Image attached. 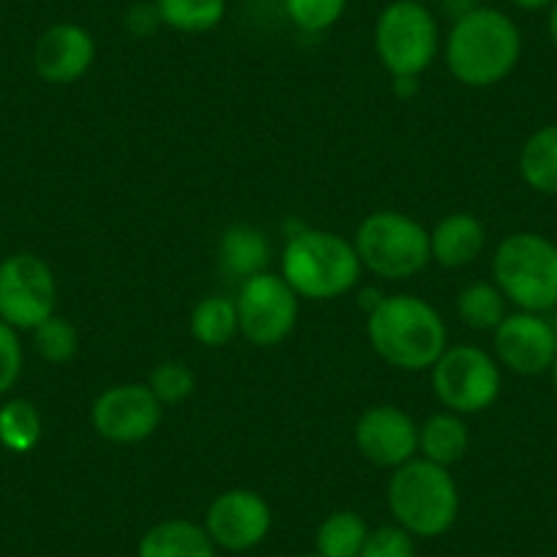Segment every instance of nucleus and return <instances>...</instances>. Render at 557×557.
Listing matches in <instances>:
<instances>
[{"label":"nucleus","mask_w":557,"mask_h":557,"mask_svg":"<svg viewBox=\"0 0 557 557\" xmlns=\"http://www.w3.org/2000/svg\"><path fill=\"white\" fill-rule=\"evenodd\" d=\"M20 374H23V342L12 325L0 320V396H7L17 385Z\"/></svg>","instance_id":"nucleus-30"},{"label":"nucleus","mask_w":557,"mask_h":557,"mask_svg":"<svg viewBox=\"0 0 557 557\" xmlns=\"http://www.w3.org/2000/svg\"><path fill=\"white\" fill-rule=\"evenodd\" d=\"M202 528L208 530L216 549L244 555L268 539L273 528V511L260 492L235 486L213 497Z\"/></svg>","instance_id":"nucleus-12"},{"label":"nucleus","mask_w":557,"mask_h":557,"mask_svg":"<svg viewBox=\"0 0 557 557\" xmlns=\"http://www.w3.org/2000/svg\"><path fill=\"white\" fill-rule=\"evenodd\" d=\"M388 508L394 522L416 539H441L457 524L459 486L448 468L416 457L391 475Z\"/></svg>","instance_id":"nucleus-4"},{"label":"nucleus","mask_w":557,"mask_h":557,"mask_svg":"<svg viewBox=\"0 0 557 557\" xmlns=\"http://www.w3.org/2000/svg\"><path fill=\"white\" fill-rule=\"evenodd\" d=\"M137 557H216V544L202 524L175 517L143 533Z\"/></svg>","instance_id":"nucleus-17"},{"label":"nucleus","mask_w":557,"mask_h":557,"mask_svg":"<svg viewBox=\"0 0 557 557\" xmlns=\"http://www.w3.org/2000/svg\"><path fill=\"white\" fill-rule=\"evenodd\" d=\"M468 448L470 430L457 412H435L418 426V454H421V459L451 468V465L462 462Z\"/></svg>","instance_id":"nucleus-19"},{"label":"nucleus","mask_w":557,"mask_h":557,"mask_svg":"<svg viewBox=\"0 0 557 557\" xmlns=\"http://www.w3.org/2000/svg\"><path fill=\"white\" fill-rule=\"evenodd\" d=\"M361 273L356 246L331 230H296L282 251V276L307 301L347 296L361 282Z\"/></svg>","instance_id":"nucleus-3"},{"label":"nucleus","mask_w":557,"mask_h":557,"mask_svg":"<svg viewBox=\"0 0 557 557\" xmlns=\"http://www.w3.org/2000/svg\"><path fill=\"white\" fill-rule=\"evenodd\" d=\"M457 314L468 329L495 331L506 320V296L490 282H473L457 298Z\"/></svg>","instance_id":"nucleus-25"},{"label":"nucleus","mask_w":557,"mask_h":557,"mask_svg":"<svg viewBox=\"0 0 557 557\" xmlns=\"http://www.w3.org/2000/svg\"><path fill=\"white\" fill-rule=\"evenodd\" d=\"M503 374L495 358L475 345L443 350L432 367V388L441 405L457 416L490 410L500 396Z\"/></svg>","instance_id":"nucleus-8"},{"label":"nucleus","mask_w":557,"mask_h":557,"mask_svg":"<svg viewBox=\"0 0 557 557\" xmlns=\"http://www.w3.org/2000/svg\"><path fill=\"white\" fill-rule=\"evenodd\" d=\"M285 14L304 34H323L334 28L347 12V0H282Z\"/></svg>","instance_id":"nucleus-27"},{"label":"nucleus","mask_w":557,"mask_h":557,"mask_svg":"<svg viewBox=\"0 0 557 557\" xmlns=\"http://www.w3.org/2000/svg\"><path fill=\"white\" fill-rule=\"evenodd\" d=\"M367 535V519L358 511L342 508V511L329 513V517L318 524V533H314V552H318L320 557H361Z\"/></svg>","instance_id":"nucleus-22"},{"label":"nucleus","mask_w":557,"mask_h":557,"mask_svg":"<svg viewBox=\"0 0 557 557\" xmlns=\"http://www.w3.org/2000/svg\"><path fill=\"white\" fill-rule=\"evenodd\" d=\"M356 246L361 265L388 282H401L432 262L430 230L401 211H374L358 224Z\"/></svg>","instance_id":"nucleus-6"},{"label":"nucleus","mask_w":557,"mask_h":557,"mask_svg":"<svg viewBox=\"0 0 557 557\" xmlns=\"http://www.w3.org/2000/svg\"><path fill=\"white\" fill-rule=\"evenodd\" d=\"M235 309H238L240 334L251 345L276 347L296 331L301 298L282 273L262 271L240 282Z\"/></svg>","instance_id":"nucleus-9"},{"label":"nucleus","mask_w":557,"mask_h":557,"mask_svg":"<svg viewBox=\"0 0 557 557\" xmlns=\"http://www.w3.org/2000/svg\"><path fill=\"white\" fill-rule=\"evenodd\" d=\"M432 260L443 268L473 265L486 246V230L473 213H448L430 233Z\"/></svg>","instance_id":"nucleus-16"},{"label":"nucleus","mask_w":557,"mask_h":557,"mask_svg":"<svg viewBox=\"0 0 557 557\" xmlns=\"http://www.w3.org/2000/svg\"><path fill=\"white\" fill-rule=\"evenodd\" d=\"M552 380H555V388H557V358L555 363H552Z\"/></svg>","instance_id":"nucleus-36"},{"label":"nucleus","mask_w":557,"mask_h":557,"mask_svg":"<svg viewBox=\"0 0 557 557\" xmlns=\"http://www.w3.org/2000/svg\"><path fill=\"white\" fill-rule=\"evenodd\" d=\"M367 334L374 352L399 372H426L448 347L441 312L410 293L383 296L369 312Z\"/></svg>","instance_id":"nucleus-1"},{"label":"nucleus","mask_w":557,"mask_h":557,"mask_svg":"<svg viewBox=\"0 0 557 557\" xmlns=\"http://www.w3.org/2000/svg\"><path fill=\"white\" fill-rule=\"evenodd\" d=\"M126 30L137 39H146V36H153L159 28H164L162 17L157 12V3H134L126 12V20H123Z\"/></svg>","instance_id":"nucleus-31"},{"label":"nucleus","mask_w":557,"mask_h":557,"mask_svg":"<svg viewBox=\"0 0 557 557\" xmlns=\"http://www.w3.org/2000/svg\"><path fill=\"white\" fill-rule=\"evenodd\" d=\"M41 441V412L30 399L0 405V446L12 454H30Z\"/></svg>","instance_id":"nucleus-24"},{"label":"nucleus","mask_w":557,"mask_h":557,"mask_svg":"<svg viewBox=\"0 0 557 557\" xmlns=\"http://www.w3.org/2000/svg\"><path fill=\"white\" fill-rule=\"evenodd\" d=\"M519 173L530 189L557 195V123L530 134L519 153Z\"/></svg>","instance_id":"nucleus-20"},{"label":"nucleus","mask_w":557,"mask_h":557,"mask_svg":"<svg viewBox=\"0 0 557 557\" xmlns=\"http://www.w3.org/2000/svg\"><path fill=\"white\" fill-rule=\"evenodd\" d=\"M546 30H549L552 45L557 47V0L549 7V17H546Z\"/></svg>","instance_id":"nucleus-35"},{"label":"nucleus","mask_w":557,"mask_h":557,"mask_svg":"<svg viewBox=\"0 0 557 557\" xmlns=\"http://www.w3.org/2000/svg\"><path fill=\"white\" fill-rule=\"evenodd\" d=\"M497 290L519 312L544 314L557 307V246L539 233H511L492 257Z\"/></svg>","instance_id":"nucleus-5"},{"label":"nucleus","mask_w":557,"mask_h":557,"mask_svg":"<svg viewBox=\"0 0 557 557\" xmlns=\"http://www.w3.org/2000/svg\"><path fill=\"white\" fill-rule=\"evenodd\" d=\"M197 377L184 361H162L153 369L151 380H148V388L153 391L162 407L181 405V401L189 399L195 394Z\"/></svg>","instance_id":"nucleus-28"},{"label":"nucleus","mask_w":557,"mask_h":557,"mask_svg":"<svg viewBox=\"0 0 557 557\" xmlns=\"http://www.w3.org/2000/svg\"><path fill=\"white\" fill-rule=\"evenodd\" d=\"M517 9H524V12H539V9H549L555 0H508Z\"/></svg>","instance_id":"nucleus-34"},{"label":"nucleus","mask_w":557,"mask_h":557,"mask_svg":"<svg viewBox=\"0 0 557 557\" xmlns=\"http://www.w3.org/2000/svg\"><path fill=\"white\" fill-rule=\"evenodd\" d=\"M96 39L77 23H55L36 39L34 69L45 83L72 85L90 72Z\"/></svg>","instance_id":"nucleus-15"},{"label":"nucleus","mask_w":557,"mask_h":557,"mask_svg":"<svg viewBox=\"0 0 557 557\" xmlns=\"http://www.w3.org/2000/svg\"><path fill=\"white\" fill-rule=\"evenodd\" d=\"M361 557H416V535H410L396 522L369 528Z\"/></svg>","instance_id":"nucleus-29"},{"label":"nucleus","mask_w":557,"mask_h":557,"mask_svg":"<svg viewBox=\"0 0 557 557\" xmlns=\"http://www.w3.org/2000/svg\"><path fill=\"white\" fill-rule=\"evenodd\" d=\"M58 278L47 260L17 251L0 262V320L14 331H34L55 314Z\"/></svg>","instance_id":"nucleus-10"},{"label":"nucleus","mask_w":557,"mask_h":557,"mask_svg":"<svg viewBox=\"0 0 557 557\" xmlns=\"http://www.w3.org/2000/svg\"><path fill=\"white\" fill-rule=\"evenodd\" d=\"M497 361L511 372L535 377L552 369L557 358V331L535 312L506 314L495 329Z\"/></svg>","instance_id":"nucleus-14"},{"label":"nucleus","mask_w":557,"mask_h":557,"mask_svg":"<svg viewBox=\"0 0 557 557\" xmlns=\"http://www.w3.org/2000/svg\"><path fill=\"white\" fill-rule=\"evenodd\" d=\"M90 424L96 435L115 446L143 443L162 424V401L148 383H121L101 391L90 407Z\"/></svg>","instance_id":"nucleus-11"},{"label":"nucleus","mask_w":557,"mask_h":557,"mask_svg":"<svg viewBox=\"0 0 557 557\" xmlns=\"http://www.w3.org/2000/svg\"><path fill=\"white\" fill-rule=\"evenodd\" d=\"M421 3H424V0H421Z\"/></svg>","instance_id":"nucleus-38"},{"label":"nucleus","mask_w":557,"mask_h":557,"mask_svg":"<svg viewBox=\"0 0 557 557\" xmlns=\"http://www.w3.org/2000/svg\"><path fill=\"white\" fill-rule=\"evenodd\" d=\"M298 557H320L318 552H307V555H298Z\"/></svg>","instance_id":"nucleus-37"},{"label":"nucleus","mask_w":557,"mask_h":557,"mask_svg":"<svg viewBox=\"0 0 557 557\" xmlns=\"http://www.w3.org/2000/svg\"><path fill=\"white\" fill-rule=\"evenodd\" d=\"M481 7V0H437V9H441L443 17H448L451 23L468 17L470 12Z\"/></svg>","instance_id":"nucleus-32"},{"label":"nucleus","mask_w":557,"mask_h":557,"mask_svg":"<svg viewBox=\"0 0 557 557\" xmlns=\"http://www.w3.org/2000/svg\"><path fill=\"white\" fill-rule=\"evenodd\" d=\"M443 55L457 83L468 88H492L517 69L522 34L506 12L479 7L468 17L451 23Z\"/></svg>","instance_id":"nucleus-2"},{"label":"nucleus","mask_w":557,"mask_h":557,"mask_svg":"<svg viewBox=\"0 0 557 557\" xmlns=\"http://www.w3.org/2000/svg\"><path fill=\"white\" fill-rule=\"evenodd\" d=\"M30 334H34V350L39 352L41 361L55 363V367L74 361V356H77L79 350L77 325L69 318H61V314L47 318L45 323L36 325Z\"/></svg>","instance_id":"nucleus-26"},{"label":"nucleus","mask_w":557,"mask_h":557,"mask_svg":"<svg viewBox=\"0 0 557 557\" xmlns=\"http://www.w3.org/2000/svg\"><path fill=\"white\" fill-rule=\"evenodd\" d=\"M164 28L178 34H208L219 28L227 14V0H153Z\"/></svg>","instance_id":"nucleus-23"},{"label":"nucleus","mask_w":557,"mask_h":557,"mask_svg":"<svg viewBox=\"0 0 557 557\" xmlns=\"http://www.w3.org/2000/svg\"><path fill=\"white\" fill-rule=\"evenodd\" d=\"M374 52L391 77H421L441 52L432 9L421 0H391L374 23Z\"/></svg>","instance_id":"nucleus-7"},{"label":"nucleus","mask_w":557,"mask_h":557,"mask_svg":"<svg viewBox=\"0 0 557 557\" xmlns=\"http://www.w3.org/2000/svg\"><path fill=\"white\" fill-rule=\"evenodd\" d=\"M394 90L401 96L418 94V77H394Z\"/></svg>","instance_id":"nucleus-33"},{"label":"nucleus","mask_w":557,"mask_h":557,"mask_svg":"<svg viewBox=\"0 0 557 557\" xmlns=\"http://www.w3.org/2000/svg\"><path fill=\"white\" fill-rule=\"evenodd\" d=\"M189 329L191 336H195L202 347H211V350L227 347L230 342L240 334L235 298L206 296L195 309H191Z\"/></svg>","instance_id":"nucleus-21"},{"label":"nucleus","mask_w":557,"mask_h":557,"mask_svg":"<svg viewBox=\"0 0 557 557\" xmlns=\"http://www.w3.org/2000/svg\"><path fill=\"white\" fill-rule=\"evenodd\" d=\"M268 262H271V244L262 230L251 224H235L224 230L222 244H219V265L230 278L246 282L268 271Z\"/></svg>","instance_id":"nucleus-18"},{"label":"nucleus","mask_w":557,"mask_h":557,"mask_svg":"<svg viewBox=\"0 0 557 557\" xmlns=\"http://www.w3.org/2000/svg\"><path fill=\"white\" fill-rule=\"evenodd\" d=\"M356 446L377 468H401L418 454V424L396 405H374L358 416Z\"/></svg>","instance_id":"nucleus-13"}]
</instances>
